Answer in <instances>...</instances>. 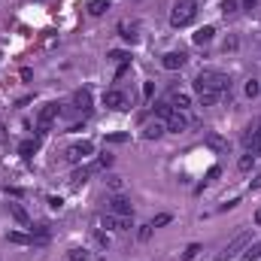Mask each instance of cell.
Segmentation results:
<instances>
[{"label":"cell","instance_id":"f546056e","mask_svg":"<svg viewBox=\"0 0 261 261\" xmlns=\"http://www.w3.org/2000/svg\"><path fill=\"white\" fill-rule=\"evenodd\" d=\"M97 167H113V155H109V152L100 155V158H97Z\"/></svg>","mask_w":261,"mask_h":261},{"label":"cell","instance_id":"8992f818","mask_svg":"<svg viewBox=\"0 0 261 261\" xmlns=\"http://www.w3.org/2000/svg\"><path fill=\"white\" fill-rule=\"evenodd\" d=\"M192 125V119L189 116H185V109H173V113L164 119V128L167 131H173V134H179V131H185V128H189Z\"/></svg>","mask_w":261,"mask_h":261},{"label":"cell","instance_id":"d6a6232c","mask_svg":"<svg viewBox=\"0 0 261 261\" xmlns=\"http://www.w3.org/2000/svg\"><path fill=\"white\" fill-rule=\"evenodd\" d=\"M106 140H109V143H125V140H128V134H109Z\"/></svg>","mask_w":261,"mask_h":261},{"label":"cell","instance_id":"9c48e42d","mask_svg":"<svg viewBox=\"0 0 261 261\" xmlns=\"http://www.w3.org/2000/svg\"><path fill=\"white\" fill-rule=\"evenodd\" d=\"M243 143H246V152H252V155L261 152V131H258V125H249V128H246Z\"/></svg>","mask_w":261,"mask_h":261},{"label":"cell","instance_id":"cb8c5ba5","mask_svg":"<svg viewBox=\"0 0 261 261\" xmlns=\"http://www.w3.org/2000/svg\"><path fill=\"white\" fill-rule=\"evenodd\" d=\"M33 149H36V140H24V143H21V146H18V152H21V155H24V158H27V155H30V152H33Z\"/></svg>","mask_w":261,"mask_h":261},{"label":"cell","instance_id":"ac0fdd59","mask_svg":"<svg viewBox=\"0 0 261 261\" xmlns=\"http://www.w3.org/2000/svg\"><path fill=\"white\" fill-rule=\"evenodd\" d=\"M9 213H12V216H15V219L21 222V225H24V228H30V219H27V213H24V210H21L18 204H9Z\"/></svg>","mask_w":261,"mask_h":261},{"label":"cell","instance_id":"d6986e66","mask_svg":"<svg viewBox=\"0 0 261 261\" xmlns=\"http://www.w3.org/2000/svg\"><path fill=\"white\" fill-rule=\"evenodd\" d=\"M170 103H173L176 109H185V106H189L192 100H189V94H182V91H173V97H170Z\"/></svg>","mask_w":261,"mask_h":261},{"label":"cell","instance_id":"836d02e7","mask_svg":"<svg viewBox=\"0 0 261 261\" xmlns=\"http://www.w3.org/2000/svg\"><path fill=\"white\" fill-rule=\"evenodd\" d=\"M219 173H222V170H219V167H210V173H207V182H213V179H216V176H219Z\"/></svg>","mask_w":261,"mask_h":261},{"label":"cell","instance_id":"ffe728a7","mask_svg":"<svg viewBox=\"0 0 261 261\" xmlns=\"http://www.w3.org/2000/svg\"><path fill=\"white\" fill-rule=\"evenodd\" d=\"M170 219H173L170 213H158L152 222H149V225H152V228H164V225H170Z\"/></svg>","mask_w":261,"mask_h":261},{"label":"cell","instance_id":"d590c367","mask_svg":"<svg viewBox=\"0 0 261 261\" xmlns=\"http://www.w3.org/2000/svg\"><path fill=\"white\" fill-rule=\"evenodd\" d=\"M243 6L246 9H255V0H243Z\"/></svg>","mask_w":261,"mask_h":261},{"label":"cell","instance_id":"f1b7e54d","mask_svg":"<svg viewBox=\"0 0 261 261\" xmlns=\"http://www.w3.org/2000/svg\"><path fill=\"white\" fill-rule=\"evenodd\" d=\"M134 30H137V27H128V24H122V36H125V40H131V43L137 40V33H134Z\"/></svg>","mask_w":261,"mask_h":261},{"label":"cell","instance_id":"3957f363","mask_svg":"<svg viewBox=\"0 0 261 261\" xmlns=\"http://www.w3.org/2000/svg\"><path fill=\"white\" fill-rule=\"evenodd\" d=\"M88 155H94V146H91L88 140H82V143H73V146H67V152H64V158H67L70 164H79V161H85Z\"/></svg>","mask_w":261,"mask_h":261},{"label":"cell","instance_id":"4fadbf2b","mask_svg":"<svg viewBox=\"0 0 261 261\" xmlns=\"http://www.w3.org/2000/svg\"><path fill=\"white\" fill-rule=\"evenodd\" d=\"M164 131H167V128H164L161 122H149V125L143 128V137H146V140H158Z\"/></svg>","mask_w":261,"mask_h":261},{"label":"cell","instance_id":"4316f807","mask_svg":"<svg viewBox=\"0 0 261 261\" xmlns=\"http://www.w3.org/2000/svg\"><path fill=\"white\" fill-rule=\"evenodd\" d=\"M258 91H261V85H258L255 79H249V82H246V97H255Z\"/></svg>","mask_w":261,"mask_h":261},{"label":"cell","instance_id":"ba28073f","mask_svg":"<svg viewBox=\"0 0 261 261\" xmlns=\"http://www.w3.org/2000/svg\"><path fill=\"white\" fill-rule=\"evenodd\" d=\"M109 213H116V216H134V204L125 195H113V198H109Z\"/></svg>","mask_w":261,"mask_h":261},{"label":"cell","instance_id":"8d00e7d4","mask_svg":"<svg viewBox=\"0 0 261 261\" xmlns=\"http://www.w3.org/2000/svg\"><path fill=\"white\" fill-rule=\"evenodd\" d=\"M252 189H261V176H258V179H252Z\"/></svg>","mask_w":261,"mask_h":261},{"label":"cell","instance_id":"44dd1931","mask_svg":"<svg viewBox=\"0 0 261 261\" xmlns=\"http://www.w3.org/2000/svg\"><path fill=\"white\" fill-rule=\"evenodd\" d=\"M255 158H258V155H252V152H246V155H243V158L237 161V167H240V170H249V167L255 164Z\"/></svg>","mask_w":261,"mask_h":261},{"label":"cell","instance_id":"6da1fadb","mask_svg":"<svg viewBox=\"0 0 261 261\" xmlns=\"http://www.w3.org/2000/svg\"><path fill=\"white\" fill-rule=\"evenodd\" d=\"M195 94L204 100V106H216L231 94V79L219 70H201L195 76Z\"/></svg>","mask_w":261,"mask_h":261},{"label":"cell","instance_id":"e575fe53","mask_svg":"<svg viewBox=\"0 0 261 261\" xmlns=\"http://www.w3.org/2000/svg\"><path fill=\"white\" fill-rule=\"evenodd\" d=\"M0 143H6V128L0 125Z\"/></svg>","mask_w":261,"mask_h":261},{"label":"cell","instance_id":"7402d4cb","mask_svg":"<svg viewBox=\"0 0 261 261\" xmlns=\"http://www.w3.org/2000/svg\"><path fill=\"white\" fill-rule=\"evenodd\" d=\"M94 15H100L103 9H109V0H91V6H88Z\"/></svg>","mask_w":261,"mask_h":261},{"label":"cell","instance_id":"7a4b0ae2","mask_svg":"<svg viewBox=\"0 0 261 261\" xmlns=\"http://www.w3.org/2000/svg\"><path fill=\"white\" fill-rule=\"evenodd\" d=\"M195 18H198V3L195 0H179V3L173 6V12H170V24L173 27H185Z\"/></svg>","mask_w":261,"mask_h":261},{"label":"cell","instance_id":"30bf717a","mask_svg":"<svg viewBox=\"0 0 261 261\" xmlns=\"http://www.w3.org/2000/svg\"><path fill=\"white\" fill-rule=\"evenodd\" d=\"M103 106H109V109H128V97L119 88H109L103 94Z\"/></svg>","mask_w":261,"mask_h":261},{"label":"cell","instance_id":"7c38bea8","mask_svg":"<svg viewBox=\"0 0 261 261\" xmlns=\"http://www.w3.org/2000/svg\"><path fill=\"white\" fill-rule=\"evenodd\" d=\"M73 106H76V109H91V91L79 88L76 94H73Z\"/></svg>","mask_w":261,"mask_h":261},{"label":"cell","instance_id":"e0dca14e","mask_svg":"<svg viewBox=\"0 0 261 261\" xmlns=\"http://www.w3.org/2000/svg\"><path fill=\"white\" fill-rule=\"evenodd\" d=\"M207 146L216 149V152H222V149H228V140H225V137H219V134H210V137H207Z\"/></svg>","mask_w":261,"mask_h":261},{"label":"cell","instance_id":"74e56055","mask_svg":"<svg viewBox=\"0 0 261 261\" xmlns=\"http://www.w3.org/2000/svg\"><path fill=\"white\" fill-rule=\"evenodd\" d=\"M255 222H258V225H261V210H258V213H255Z\"/></svg>","mask_w":261,"mask_h":261},{"label":"cell","instance_id":"8fae6325","mask_svg":"<svg viewBox=\"0 0 261 261\" xmlns=\"http://www.w3.org/2000/svg\"><path fill=\"white\" fill-rule=\"evenodd\" d=\"M185 61H189V58H185V52H167V55L161 58V67H164V70H182Z\"/></svg>","mask_w":261,"mask_h":261},{"label":"cell","instance_id":"5b68a950","mask_svg":"<svg viewBox=\"0 0 261 261\" xmlns=\"http://www.w3.org/2000/svg\"><path fill=\"white\" fill-rule=\"evenodd\" d=\"M55 119H58V103H46V106L40 109V116H36V131L49 134V128H52Z\"/></svg>","mask_w":261,"mask_h":261},{"label":"cell","instance_id":"83f0119b","mask_svg":"<svg viewBox=\"0 0 261 261\" xmlns=\"http://www.w3.org/2000/svg\"><path fill=\"white\" fill-rule=\"evenodd\" d=\"M222 12H225V15L237 12V0H225V3H222Z\"/></svg>","mask_w":261,"mask_h":261},{"label":"cell","instance_id":"4dcf8cb0","mask_svg":"<svg viewBox=\"0 0 261 261\" xmlns=\"http://www.w3.org/2000/svg\"><path fill=\"white\" fill-rule=\"evenodd\" d=\"M137 237H140V240H149V237H152V225H143V228L137 231Z\"/></svg>","mask_w":261,"mask_h":261},{"label":"cell","instance_id":"603a6c76","mask_svg":"<svg viewBox=\"0 0 261 261\" xmlns=\"http://www.w3.org/2000/svg\"><path fill=\"white\" fill-rule=\"evenodd\" d=\"M198 252H201V243H192L189 249L182 252V261H192V258H198Z\"/></svg>","mask_w":261,"mask_h":261},{"label":"cell","instance_id":"52a82bcc","mask_svg":"<svg viewBox=\"0 0 261 261\" xmlns=\"http://www.w3.org/2000/svg\"><path fill=\"white\" fill-rule=\"evenodd\" d=\"M100 225H103L106 231H128V228H131V216H116V213H109V216L100 219Z\"/></svg>","mask_w":261,"mask_h":261},{"label":"cell","instance_id":"277c9868","mask_svg":"<svg viewBox=\"0 0 261 261\" xmlns=\"http://www.w3.org/2000/svg\"><path fill=\"white\" fill-rule=\"evenodd\" d=\"M249 240H252V234H249V231H240V234L225 246V252L219 255V261H231V258H237V252H243V249L249 246Z\"/></svg>","mask_w":261,"mask_h":261},{"label":"cell","instance_id":"2e32d148","mask_svg":"<svg viewBox=\"0 0 261 261\" xmlns=\"http://www.w3.org/2000/svg\"><path fill=\"white\" fill-rule=\"evenodd\" d=\"M213 33H216V27H210V24H207V27H201V30L195 33V43H198V46H207V43L213 40Z\"/></svg>","mask_w":261,"mask_h":261},{"label":"cell","instance_id":"484cf974","mask_svg":"<svg viewBox=\"0 0 261 261\" xmlns=\"http://www.w3.org/2000/svg\"><path fill=\"white\" fill-rule=\"evenodd\" d=\"M106 182H109V189H113V192H122V189H125V182H122V176H109Z\"/></svg>","mask_w":261,"mask_h":261},{"label":"cell","instance_id":"9a60e30c","mask_svg":"<svg viewBox=\"0 0 261 261\" xmlns=\"http://www.w3.org/2000/svg\"><path fill=\"white\" fill-rule=\"evenodd\" d=\"M258 258H261V243H252V246L243 249V255L237 261H258Z\"/></svg>","mask_w":261,"mask_h":261},{"label":"cell","instance_id":"1f68e13d","mask_svg":"<svg viewBox=\"0 0 261 261\" xmlns=\"http://www.w3.org/2000/svg\"><path fill=\"white\" fill-rule=\"evenodd\" d=\"M9 243H33V240L24 237V234H9Z\"/></svg>","mask_w":261,"mask_h":261},{"label":"cell","instance_id":"5bb4252c","mask_svg":"<svg viewBox=\"0 0 261 261\" xmlns=\"http://www.w3.org/2000/svg\"><path fill=\"white\" fill-rule=\"evenodd\" d=\"M94 170H100V167H97V161H94V164H85V167H79L76 173H73V182H76V185H79V182H85V179H88Z\"/></svg>","mask_w":261,"mask_h":261},{"label":"cell","instance_id":"d4e9b609","mask_svg":"<svg viewBox=\"0 0 261 261\" xmlns=\"http://www.w3.org/2000/svg\"><path fill=\"white\" fill-rule=\"evenodd\" d=\"M85 258H88L85 249H70V255H67V261H85Z\"/></svg>","mask_w":261,"mask_h":261}]
</instances>
